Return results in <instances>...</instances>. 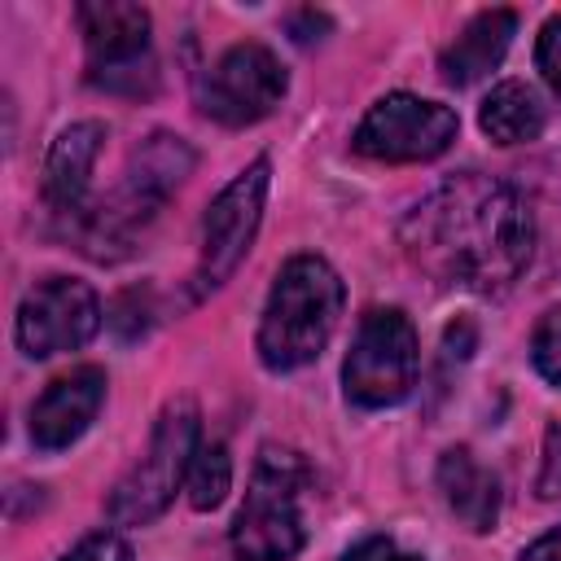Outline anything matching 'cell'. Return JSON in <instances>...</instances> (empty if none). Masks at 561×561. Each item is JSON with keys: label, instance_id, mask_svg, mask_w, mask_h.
<instances>
[{"label": "cell", "instance_id": "1", "mask_svg": "<svg viewBox=\"0 0 561 561\" xmlns=\"http://www.w3.org/2000/svg\"><path fill=\"white\" fill-rule=\"evenodd\" d=\"M403 250L443 285L504 294L530 263L535 224L513 184L460 171L408 210Z\"/></svg>", "mask_w": 561, "mask_h": 561}, {"label": "cell", "instance_id": "2", "mask_svg": "<svg viewBox=\"0 0 561 561\" xmlns=\"http://www.w3.org/2000/svg\"><path fill=\"white\" fill-rule=\"evenodd\" d=\"M342 316V280L320 254H294L267 294L259 324V359L276 373L311 364Z\"/></svg>", "mask_w": 561, "mask_h": 561}, {"label": "cell", "instance_id": "3", "mask_svg": "<svg viewBox=\"0 0 561 561\" xmlns=\"http://www.w3.org/2000/svg\"><path fill=\"white\" fill-rule=\"evenodd\" d=\"M188 171H193V149L180 136H167V131L149 136L131 153V162L123 171V184L110 193V202H101V206H92L75 219L83 250L92 259L118 254V245H127L136 237V228H145L158 215V206L175 193V184Z\"/></svg>", "mask_w": 561, "mask_h": 561}, {"label": "cell", "instance_id": "4", "mask_svg": "<svg viewBox=\"0 0 561 561\" xmlns=\"http://www.w3.org/2000/svg\"><path fill=\"white\" fill-rule=\"evenodd\" d=\"M302 456L289 447H263L250 473V491L232 522V548L241 561H289L302 548Z\"/></svg>", "mask_w": 561, "mask_h": 561}, {"label": "cell", "instance_id": "5", "mask_svg": "<svg viewBox=\"0 0 561 561\" xmlns=\"http://www.w3.org/2000/svg\"><path fill=\"white\" fill-rule=\"evenodd\" d=\"M197 451V408L193 399H171L153 425V438L145 447V456L127 469V478L110 491V517L118 526H145L153 522L180 491V482L188 478Z\"/></svg>", "mask_w": 561, "mask_h": 561}, {"label": "cell", "instance_id": "6", "mask_svg": "<svg viewBox=\"0 0 561 561\" xmlns=\"http://www.w3.org/2000/svg\"><path fill=\"white\" fill-rule=\"evenodd\" d=\"M346 399L359 408H390L416 386V333L399 307H373L342 364Z\"/></svg>", "mask_w": 561, "mask_h": 561}, {"label": "cell", "instance_id": "7", "mask_svg": "<svg viewBox=\"0 0 561 561\" xmlns=\"http://www.w3.org/2000/svg\"><path fill=\"white\" fill-rule=\"evenodd\" d=\"M88 44V79L105 92L140 96L153 88L149 61V13L127 0H92L75 9Z\"/></svg>", "mask_w": 561, "mask_h": 561}, {"label": "cell", "instance_id": "8", "mask_svg": "<svg viewBox=\"0 0 561 561\" xmlns=\"http://www.w3.org/2000/svg\"><path fill=\"white\" fill-rule=\"evenodd\" d=\"M456 110L412 92H390L355 127V149L377 162H425L456 140Z\"/></svg>", "mask_w": 561, "mask_h": 561}, {"label": "cell", "instance_id": "9", "mask_svg": "<svg viewBox=\"0 0 561 561\" xmlns=\"http://www.w3.org/2000/svg\"><path fill=\"white\" fill-rule=\"evenodd\" d=\"M285 96V70L263 44H232L197 83V105L224 127L267 118Z\"/></svg>", "mask_w": 561, "mask_h": 561}, {"label": "cell", "instance_id": "10", "mask_svg": "<svg viewBox=\"0 0 561 561\" xmlns=\"http://www.w3.org/2000/svg\"><path fill=\"white\" fill-rule=\"evenodd\" d=\"M263 197H267V158L250 162L210 206L202 219V259H197V294L219 289L237 263L245 259L259 219H263Z\"/></svg>", "mask_w": 561, "mask_h": 561}, {"label": "cell", "instance_id": "11", "mask_svg": "<svg viewBox=\"0 0 561 561\" xmlns=\"http://www.w3.org/2000/svg\"><path fill=\"white\" fill-rule=\"evenodd\" d=\"M96 329H101V302L92 285L70 280V276L39 280L18 307V346L31 359L79 351Z\"/></svg>", "mask_w": 561, "mask_h": 561}, {"label": "cell", "instance_id": "12", "mask_svg": "<svg viewBox=\"0 0 561 561\" xmlns=\"http://www.w3.org/2000/svg\"><path fill=\"white\" fill-rule=\"evenodd\" d=\"M101 403H105V373L96 364L70 368L31 408V438H35V447H44V451L70 447L96 421Z\"/></svg>", "mask_w": 561, "mask_h": 561}, {"label": "cell", "instance_id": "13", "mask_svg": "<svg viewBox=\"0 0 561 561\" xmlns=\"http://www.w3.org/2000/svg\"><path fill=\"white\" fill-rule=\"evenodd\" d=\"M105 145V127L101 123H70L53 149H48V162H44V197L57 215H70L79 219L88 206V175L96 167V153Z\"/></svg>", "mask_w": 561, "mask_h": 561}, {"label": "cell", "instance_id": "14", "mask_svg": "<svg viewBox=\"0 0 561 561\" xmlns=\"http://www.w3.org/2000/svg\"><path fill=\"white\" fill-rule=\"evenodd\" d=\"M513 31H517V13H513V9H486V13H478V18L456 35V44L443 48V57H438L443 79L456 83V88H465V83L482 79L486 70H495L500 57L508 53Z\"/></svg>", "mask_w": 561, "mask_h": 561}, {"label": "cell", "instance_id": "15", "mask_svg": "<svg viewBox=\"0 0 561 561\" xmlns=\"http://www.w3.org/2000/svg\"><path fill=\"white\" fill-rule=\"evenodd\" d=\"M438 486L451 504V513L469 526V530H491L500 517V482L486 465L473 460V451L465 447H447L438 456Z\"/></svg>", "mask_w": 561, "mask_h": 561}, {"label": "cell", "instance_id": "16", "mask_svg": "<svg viewBox=\"0 0 561 561\" xmlns=\"http://www.w3.org/2000/svg\"><path fill=\"white\" fill-rule=\"evenodd\" d=\"M482 131L495 140V145H522V140H535L543 131V105H539V92L522 79H504L486 92L482 101V114H478Z\"/></svg>", "mask_w": 561, "mask_h": 561}, {"label": "cell", "instance_id": "17", "mask_svg": "<svg viewBox=\"0 0 561 561\" xmlns=\"http://www.w3.org/2000/svg\"><path fill=\"white\" fill-rule=\"evenodd\" d=\"M184 486H188V504H193V508H215V504H224V495H228V486H232L228 447H224V443H197Z\"/></svg>", "mask_w": 561, "mask_h": 561}, {"label": "cell", "instance_id": "18", "mask_svg": "<svg viewBox=\"0 0 561 561\" xmlns=\"http://www.w3.org/2000/svg\"><path fill=\"white\" fill-rule=\"evenodd\" d=\"M149 316H153V307H149V289H123L114 302H110V329L123 337V342H136L145 329H149Z\"/></svg>", "mask_w": 561, "mask_h": 561}, {"label": "cell", "instance_id": "19", "mask_svg": "<svg viewBox=\"0 0 561 561\" xmlns=\"http://www.w3.org/2000/svg\"><path fill=\"white\" fill-rule=\"evenodd\" d=\"M530 355H535V368H539L552 386H561V307L543 311V320L535 324Z\"/></svg>", "mask_w": 561, "mask_h": 561}, {"label": "cell", "instance_id": "20", "mask_svg": "<svg viewBox=\"0 0 561 561\" xmlns=\"http://www.w3.org/2000/svg\"><path fill=\"white\" fill-rule=\"evenodd\" d=\"M535 491H539V500H557L561 495V421H552L543 430V460H539Z\"/></svg>", "mask_w": 561, "mask_h": 561}, {"label": "cell", "instance_id": "21", "mask_svg": "<svg viewBox=\"0 0 561 561\" xmlns=\"http://www.w3.org/2000/svg\"><path fill=\"white\" fill-rule=\"evenodd\" d=\"M535 61H539V70H543L548 88L561 96V13L543 22V31H539V44H535Z\"/></svg>", "mask_w": 561, "mask_h": 561}, {"label": "cell", "instance_id": "22", "mask_svg": "<svg viewBox=\"0 0 561 561\" xmlns=\"http://www.w3.org/2000/svg\"><path fill=\"white\" fill-rule=\"evenodd\" d=\"M61 561H131V548H127V539H118L114 530H96V535H88L79 548H70Z\"/></svg>", "mask_w": 561, "mask_h": 561}, {"label": "cell", "instance_id": "23", "mask_svg": "<svg viewBox=\"0 0 561 561\" xmlns=\"http://www.w3.org/2000/svg\"><path fill=\"white\" fill-rule=\"evenodd\" d=\"M342 561H421V557H412V552H403L399 543H390V539H364V543H355Z\"/></svg>", "mask_w": 561, "mask_h": 561}, {"label": "cell", "instance_id": "24", "mask_svg": "<svg viewBox=\"0 0 561 561\" xmlns=\"http://www.w3.org/2000/svg\"><path fill=\"white\" fill-rule=\"evenodd\" d=\"M522 561H561V526L548 530L543 539H535V543L522 552Z\"/></svg>", "mask_w": 561, "mask_h": 561}, {"label": "cell", "instance_id": "25", "mask_svg": "<svg viewBox=\"0 0 561 561\" xmlns=\"http://www.w3.org/2000/svg\"><path fill=\"white\" fill-rule=\"evenodd\" d=\"M447 351L451 355H469L473 351V324L469 320H460V324L447 329Z\"/></svg>", "mask_w": 561, "mask_h": 561}, {"label": "cell", "instance_id": "26", "mask_svg": "<svg viewBox=\"0 0 561 561\" xmlns=\"http://www.w3.org/2000/svg\"><path fill=\"white\" fill-rule=\"evenodd\" d=\"M324 26H329V22H324L320 13H298V18H294V31H298L294 39H298V44H311V39H320L316 31H324Z\"/></svg>", "mask_w": 561, "mask_h": 561}]
</instances>
